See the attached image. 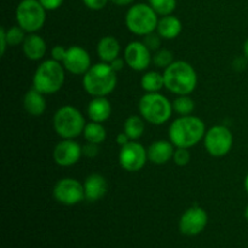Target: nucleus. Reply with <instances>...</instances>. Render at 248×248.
Returning a JSON list of instances; mask_svg holds the SVG:
<instances>
[{"label": "nucleus", "mask_w": 248, "mask_h": 248, "mask_svg": "<svg viewBox=\"0 0 248 248\" xmlns=\"http://www.w3.org/2000/svg\"><path fill=\"white\" fill-rule=\"evenodd\" d=\"M205 135V123L194 115L179 116L169 127V138L176 148L190 149L203 140Z\"/></svg>", "instance_id": "nucleus-1"}, {"label": "nucleus", "mask_w": 248, "mask_h": 248, "mask_svg": "<svg viewBox=\"0 0 248 248\" xmlns=\"http://www.w3.org/2000/svg\"><path fill=\"white\" fill-rule=\"evenodd\" d=\"M118 73L109 63L99 62L82 75V87L91 97H107L118 85Z\"/></svg>", "instance_id": "nucleus-2"}, {"label": "nucleus", "mask_w": 248, "mask_h": 248, "mask_svg": "<svg viewBox=\"0 0 248 248\" xmlns=\"http://www.w3.org/2000/svg\"><path fill=\"white\" fill-rule=\"evenodd\" d=\"M165 87L177 96L190 94L198 86V74L190 63L174 61L164 69Z\"/></svg>", "instance_id": "nucleus-3"}, {"label": "nucleus", "mask_w": 248, "mask_h": 248, "mask_svg": "<svg viewBox=\"0 0 248 248\" xmlns=\"http://www.w3.org/2000/svg\"><path fill=\"white\" fill-rule=\"evenodd\" d=\"M63 64L55 60H46L36 68L33 75V87L44 94H53L62 89L65 80Z\"/></svg>", "instance_id": "nucleus-4"}, {"label": "nucleus", "mask_w": 248, "mask_h": 248, "mask_svg": "<svg viewBox=\"0 0 248 248\" xmlns=\"http://www.w3.org/2000/svg\"><path fill=\"white\" fill-rule=\"evenodd\" d=\"M138 110L147 123L160 126L171 119L173 106L172 102L160 92H145L144 96L140 97L138 102Z\"/></svg>", "instance_id": "nucleus-5"}, {"label": "nucleus", "mask_w": 248, "mask_h": 248, "mask_svg": "<svg viewBox=\"0 0 248 248\" xmlns=\"http://www.w3.org/2000/svg\"><path fill=\"white\" fill-rule=\"evenodd\" d=\"M53 130L62 140H75L82 135L86 120L78 108L63 106L53 115Z\"/></svg>", "instance_id": "nucleus-6"}, {"label": "nucleus", "mask_w": 248, "mask_h": 248, "mask_svg": "<svg viewBox=\"0 0 248 248\" xmlns=\"http://www.w3.org/2000/svg\"><path fill=\"white\" fill-rule=\"evenodd\" d=\"M159 15L149 4L138 2L133 4L127 10L125 16V23L128 31L135 35L145 36L147 34L156 31L159 23Z\"/></svg>", "instance_id": "nucleus-7"}, {"label": "nucleus", "mask_w": 248, "mask_h": 248, "mask_svg": "<svg viewBox=\"0 0 248 248\" xmlns=\"http://www.w3.org/2000/svg\"><path fill=\"white\" fill-rule=\"evenodd\" d=\"M16 21L27 33H36L46 21V9L39 0H22L16 7Z\"/></svg>", "instance_id": "nucleus-8"}, {"label": "nucleus", "mask_w": 248, "mask_h": 248, "mask_svg": "<svg viewBox=\"0 0 248 248\" xmlns=\"http://www.w3.org/2000/svg\"><path fill=\"white\" fill-rule=\"evenodd\" d=\"M203 144L208 154L213 157H223L228 155L234 144L232 133L227 126L216 125L206 131Z\"/></svg>", "instance_id": "nucleus-9"}, {"label": "nucleus", "mask_w": 248, "mask_h": 248, "mask_svg": "<svg viewBox=\"0 0 248 248\" xmlns=\"http://www.w3.org/2000/svg\"><path fill=\"white\" fill-rule=\"evenodd\" d=\"M148 161V149L137 140H130L120 148L119 164L125 171L137 172L145 166Z\"/></svg>", "instance_id": "nucleus-10"}, {"label": "nucleus", "mask_w": 248, "mask_h": 248, "mask_svg": "<svg viewBox=\"0 0 248 248\" xmlns=\"http://www.w3.org/2000/svg\"><path fill=\"white\" fill-rule=\"evenodd\" d=\"M53 198L65 206H74L85 200L84 184L74 178H62L53 186Z\"/></svg>", "instance_id": "nucleus-11"}, {"label": "nucleus", "mask_w": 248, "mask_h": 248, "mask_svg": "<svg viewBox=\"0 0 248 248\" xmlns=\"http://www.w3.org/2000/svg\"><path fill=\"white\" fill-rule=\"evenodd\" d=\"M208 216L203 208L195 205L188 208L179 219V230L186 236H196L205 230Z\"/></svg>", "instance_id": "nucleus-12"}, {"label": "nucleus", "mask_w": 248, "mask_h": 248, "mask_svg": "<svg viewBox=\"0 0 248 248\" xmlns=\"http://www.w3.org/2000/svg\"><path fill=\"white\" fill-rule=\"evenodd\" d=\"M126 65L136 72H143L148 69L150 63H153L152 51L145 46L143 41H131L124 51Z\"/></svg>", "instance_id": "nucleus-13"}, {"label": "nucleus", "mask_w": 248, "mask_h": 248, "mask_svg": "<svg viewBox=\"0 0 248 248\" xmlns=\"http://www.w3.org/2000/svg\"><path fill=\"white\" fill-rule=\"evenodd\" d=\"M62 64L68 73L74 75H84L92 65L90 53L82 46L78 45L67 48Z\"/></svg>", "instance_id": "nucleus-14"}, {"label": "nucleus", "mask_w": 248, "mask_h": 248, "mask_svg": "<svg viewBox=\"0 0 248 248\" xmlns=\"http://www.w3.org/2000/svg\"><path fill=\"white\" fill-rule=\"evenodd\" d=\"M82 156V147L74 140H62L53 148V161L62 167H70Z\"/></svg>", "instance_id": "nucleus-15"}, {"label": "nucleus", "mask_w": 248, "mask_h": 248, "mask_svg": "<svg viewBox=\"0 0 248 248\" xmlns=\"http://www.w3.org/2000/svg\"><path fill=\"white\" fill-rule=\"evenodd\" d=\"M176 147L171 140H155L148 148V160L155 165H165L173 159Z\"/></svg>", "instance_id": "nucleus-16"}, {"label": "nucleus", "mask_w": 248, "mask_h": 248, "mask_svg": "<svg viewBox=\"0 0 248 248\" xmlns=\"http://www.w3.org/2000/svg\"><path fill=\"white\" fill-rule=\"evenodd\" d=\"M82 184H84L85 190V200L90 202L101 200L108 191L107 179L99 173H92L87 176Z\"/></svg>", "instance_id": "nucleus-17"}, {"label": "nucleus", "mask_w": 248, "mask_h": 248, "mask_svg": "<svg viewBox=\"0 0 248 248\" xmlns=\"http://www.w3.org/2000/svg\"><path fill=\"white\" fill-rule=\"evenodd\" d=\"M22 50L28 60L40 61L47 52V45L39 34L29 33L22 44Z\"/></svg>", "instance_id": "nucleus-18"}, {"label": "nucleus", "mask_w": 248, "mask_h": 248, "mask_svg": "<svg viewBox=\"0 0 248 248\" xmlns=\"http://www.w3.org/2000/svg\"><path fill=\"white\" fill-rule=\"evenodd\" d=\"M111 104L107 97H93L87 104V116L91 121L106 123L111 115Z\"/></svg>", "instance_id": "nucleus-19"}, {"label": "nucleus", "mask_w": 248, "mask_h": 248, "mask_svg": "<svg viewBox=\"0 0 248 248\" xmlns=\"http://www.w3.org/2000/svg\"><path fill=\"white\" fill-rule=\"evenodd\" d=\"M182 29H183V24L181 19L173 15H167L159 18L156 33L165 40H172L182 33Z\"/></svg>", "instance_id": "nucleus-20"}, {"label": "nucleus", "mask_w": 248, "mask_h": 248, "mask_svg": "<svg viewBox=\"0 0 248 248\" xmlns=\"http://www.w3.org/2000/svg\"><path fill=\"white\" fill-rule=\"evenodd\" d=\"M23 107L31 116H41L46 110L45 94L33 87L26 92L23 97Z\"/></svg>", "instance_id": "nucleus-21"}, {"label": "nucleus", "mask_w": 248, "mask_h": 248, "mask_svg": "<svg viewBox=\"0 0 248 248\" xmlns=\"http://www.w3.org/2000/svg\"><path fill=\"white\" fill-rule=\"evenodd\" d=\"M97 55L102 62L110 63L120 55V43L111 35L103 36L97 44Z\"/></svg>", "instance_id": "nucleus-22"}, {"label": "nucleus", "mask_w": 248, "mask_h": 248, "mask_svg": "<svg viewBox=\"0 0 248 248\" xmlns=\"http://www.w3.org/2000/svg\"><path fill=\"white\" fill-rule=\"evenodd\" d=\"M147 121L140 115H131L124 123V132L130 137L131 140H140L145 131Z\"/></svg>", "instance_id": "nucleus-23"}, {"label": "nucleus", "mask_w": 248, "mask_h": 248, "mask_svg": "<svg viewBox=\"0 0 248 248\" xmlns=\"http://www.w3.org/2000/svg\"><path fill=\"white\" fill-rule=\"evenodd\" d=\"M82 136L86 140V142L94 143V144H102L107 140V130L101 123L96 121H90L86 124L84 128Z\"/></svg>", "instance_id": "nucleus-24"}, {"label": "nucleus", "mask_w": 248, "mask_h": 248, "mask_svg": "<svg viewBox=\"0 0 248 248\" xmlns=\"http://www.w3.org/2000/svg\"><path fill=\"white\" fill-rule=\"evenodd\" d=\"M140 86L147 93H152V92H160L162 87H165L164 81V74L155 70H150L143 74L142 79H140Z\"/></svg>", "instance_id": "nucleus-25"}, {"label": "nucleus", "mask_w": 248, "mask_h": 248, "mask_svg": "<svg viewBox=\"0 0 248 248\" xmlns=\"http://www.w3.org/2000/svg\"><path fill=\"white\" fill-rule=\"evenodd\" d=\"M173 106V111H176L179 116L191 115V113L195 109V102L189 94H184V96H177L174 101L172 102Z\"/></svg>", "instance_id": "nucleus-26"}, {"label": "nucleus", "mask_w": 248, "mask_h": 248, "mask_svg": "<svg viewBox=\"0 0 248 248\" xmlns=\"http://www.w3.org/2000/svg\"><path fill=\"white\" fill-rule=\"evenodd\" d=\"M149 5L160 16L172 15L177 7V0H149Z\"/></svg>", "instance_id": "nucleus-27"}, {"label": "nucleus", "mask_w": 248, "mask_h": 248, "mask_svg": "<svg viewBox=\"0 0 248 248\" xmlns=\"http://www.w3.org/2000/svg\"><path fill=\"white\" fill-rule=\"evenodd\" d=\"M173 62V53L170 50H167V48H160V50L155 51L154 55H153V63L157 68H164V69H166Z\"/></svg>", "instance_id": "nucleus-28"}, {"label": "nucleus", "mask_w": 248, "mask_h": 248, "mask_svg": "<svg viewBox=\"0 0 248 248\" xmlns=\"http://www.w3.org/2000/svg\"><path fill=\"white\" fill-rule=\"evenodd\" d=\"M27 31L23 28L17 24V26H12L11 28L6 29V39L9 46H17L22 45L27 36Z\"/></svg>", "instance_id": "nucleus-29"}, {"label": "nucleus", "mask_w": 248, "mask_h": 248, "mask_svg": "<svg viewBox=\"0 0 248 248\" xmlns=\"http://www.w3.org/2000/svg\"><path fill=\"white\" fill-rule=\"evenodd\" d=\"M173 162L179 167H184L190 162L191 155L186 148H176L173 154Z\"/></svg>", "instance_id": "nucleus-30"}, {"label": "nucleus", "mask_w": 248, "mask_h": 248, "mask_svg": "<svg viewBox=\"0 0 248 248\" xmlns=\"http://www.w3.org/2000/svg\"><path fill=\"white\" fill-rule=\"evenodd\" d=\"M161 36L156 33V31H153V33L147 34L145 36H143V43L145 44L148 48H149L152 52L160 50L161 47Z\"/></svg>", "instance_id": "nucleus-31"}, {"label": "nucleus", "mask_w": 248, "mask_h": 248, "mask_svg": "<svg viewBox=\"0 0 248 248\" xmlns=\"http://www.w3.org/2000/svg\"><path fill=\"white\" fill-rule=\"evenodd\" d=\"M109 0H82L85 6L90 10H93V11H99V10H103L107 6Z\"/></svg>", "instance_id": "nucleus-32"}, {"label": "nucleus", "mask_w": 248, "mask_h": 248, "mask_svg": "<svg viewBox=\"0 0 248 248\" xmlns=\"http://www.w3.org/2000/svg\"><path fill=\"white\" fill-rule=\"evenodd\" d=\"M65 53H67V48L63 47L62 45H56L51 48V58L57 62H63L65 57Z\"/></svg>", "instance_id": "nucleus-33"}, {"label": "nucleus", "mask_w": 248, "mask_h": 248, "mask_svg": "<svg viewBox=\"0 0 248 248\" xmlns=\"http://www.w3.org/2000/svg\"><path fill=\"white\" fill-rule=\"evenodd\" d=\"M99 153V148L98 144H94V143H89L87 142L86 144L82 147V155L86 157H96Z\"/></svg>", "instance_id": "nucleus-34"}, {"label": "nucleus", "mask_w": 248, "mask_h": 248, "mask_svg": "<svg viewBox=\"0 0 248 248\" xmlns=\"http://www.w3.org/2000/svg\"><path fill=\"white\" fill-rule=\"evenodd\" d=\"M40 4L46 9V11H55L62 6L64 0H39Z\"/></svg>", "instance_id": "nucleus-35"}, {"label": "nucleus", "mask_w": 248, "mask_h": 248, "mask_svg": "<svg viewBox=\"0 0 248 248\" xmlns=\"http://www.w3.org/2000/svg\"><path fill=\"white\" fill-rule=\"evenodd\" d=\"M7 46H9V44H7L6 39V29L1 27V29H0V53H1V56H4L6 52Z\"/></svg>", "instance_id": "nucleus-36"}, {"label": "nucleus", "mask_w": 248, "mask_h": 248, "mask_svg": "<svg viewBox=\"0 0 248 248\" xmlns=\"http://www.w3.org/2000/svg\"><path fill=\"white\" fill-rule=\"evenodd\" d=\"M109 64H110L111 68H113V69L115 70L116 73H118V72H120V70H123L124 67H125V64H126L125 58L118 57V58H115V60H114V61H111V62L109 63Z\"/></svg>", "instance_id": "nucleus-37"}, {"label": "nucleus", "mask_w": 248, "mask_h": 248, "mask_svg": "<svg viewBox=\"0 0 248 248\" xmlns=\"http://www.w3.org/2000/svg\"><path fill=\"white\" fill-rule=\"evenodd\" d=\"M115 140H116V143L120 145V147H124V145L127 144L131 140H130V137H128V136L123 131V132H120L118 136H116Z\"/></svg>", "instance_id": "nucleus-38"}, {"label": "nucleus", "mask_w": 248, "mask_h": 248, "mask_svg": "<svg viewBox=\"0 0 248 248\" xmlns=\"http://www.w3.org/2000/svg\"><path fill=\"white\" fill-rule=\"evenodd\" d=\"M113 4L118 5V6H127V5L132 4L135 0H110Z\"/></svg>", "instance_id": "nucleus-39"}, {"label": "nucleus", "mask_w": 248, "mask_h": 248, "mask_svg": "<svg viewBox=\"0 0 248 248\" xmlns=\"http://www.w3.org/2000/svg\"><path fill=\"white\" fill-rule=\"evenodd\" d=\"M244 56L246 60H248V38L245 40V43H244Z\"/></svg>", "instance_id": "nucleus-40"}, {"label": "nucleus", "mask_w": 248, "mask_h": 248, "mask_svg": "<svg viewBox=\"0 0 248 248\" xmlns=\"http://www.w3.org/2000/svg\"><path fill=\"white\" fill-rule=\"evenodd\" d=\"M244 186H245V190H246V193L248 194V173H247V176H246V177H245Z\"/></svg>", "instance_id": "nucleus-41"}, {"label": "nucleus", "mask_w": 248, "mask_h": 248, "mask_svg": "<svg viewBox=\"0 0 248 248\" xmlns=\"http://www.w3.org/2000/svg\"><path fill=\"white\" fill-rule=\"evenodd\" d=\"M245 218H246V219H247V222H248V205H247L246 210H245Z\"/></svg>", "instance_id": "nucleus-42"}]
</instances>
